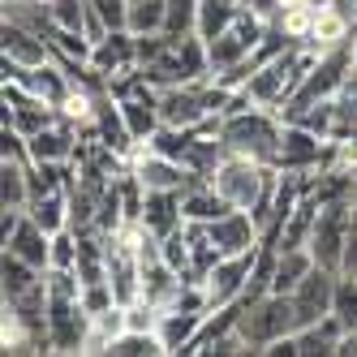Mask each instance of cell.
<instances>
[{
  "instance_id": "6da1fadb",
  "label": "cell",
  "mask_w": 357,
  "mask_h": 357,
  "mask_svg": "<svg viewBox=\"0 0 357 357\" xmlns=\"http://www.w3.org/2000/svg\"><path fill=\"white\" fill-rule=\"evenodd\" d=\"M280 138H284V116H280L275 108L250 104L245 91H237L233 104H228L224 116H220V142H224V151H237V155L275 164Z\"/></svg>"
},
{
  "instance_id": "2e32d148",
  "label": "cell",
  "mask_w": 357,
  "mask_h": 357,
  "mask_svg": "<svg viewBox=\"0 0 357 357\" xmlns=\"http://www.w3.org/2000/svg\"><path fill=\"white\" fill-rule=\"evenodd\" d=\"M314 267L310 245H293V250H275V271H271V293H293Z\"/></svg>"
},
{
  "instance_id": "44dd1931",
  "label": "cell",
  "mask_w": 357,
  "mask_h": 357,
  "mask_svg": "<svg viewBox=\"0 0 357 357\" xmlns=\"http://www.w3.org/2000/svg\"><path fill=\"white\" fill-rule=\"evenodd\" d=\"M108 353H112V357H160V353H168V349H164V340H160V331L125 327L121 336L108 344Z\"/></svg>"
},
{
  "instance_id": "e0dca14e",
  "label": "cell",
  "mask_w": 357,
  "mask_h": 357,
  "mask_svg": "<svg viewBox=\"0 0 357 357\" xmlns=\"http://www.w3.org/2000/svg\"><path fill=\"white\" fill-rule=\"evenodd\" d=\"M0 202L13 211L31 207V160L5 155V164H0Z\"/></svg>"
},
{
  "instance_id": "7c38bea8",
  "label": "cell",
  "mask_w": 357,
  "mask_h": 357,
  "mask_svg": "<svg viewBox=\"0 0 357 357\" xmlns=\"http://www.w3.org/2000/svg\"><path fill=\"white\" fill-rule=\"evenodd\" d=\"M207 233H211V241H215L220 254H250V250L263 245V228L254 224L250 211H237V207L224 211L220 220H211Z\"/></svg>"
},
{
  "instance_id": "9a60e30c",
  "label": "cell",
  "mask_w": 357,
  "mask_h": 357,
  "mask_svg": "<svg viewBox=\"0 0 357 357\" xmlns=\"http://www.w3.org/2000/svg\"><path fill=\"white\" fill-rule=\"evenodd\" d=\"M202 323H207V314L202 310H164L160 314V340H164V349L168 353H190L194 349V340H198V331H202Z\"/></svg>"
},
{
  "instance_id": "8fae6325",
  "label": "cell",
  "mask_w": 357,
  "mask_h": 357,
  "mask_svg": "<svg viewBox=\"0 0 357 357\" xmlns=\"http://www.w3.org/2000/svg\"><path fill=\"white\" fill-rule=\"evenodd\" d=\"M5 250L17 254V259H26V263L39 267V271L52 267V233H47V228H43L31 211H22L17 224L5 233Z\"/></svg>"
},
{
  "instance_id": "9c48e42d",
  "label": "cell",
  "mask_w": 357,
  "mask_h": 357,
  "mask_svg": "<svg viewBox=\"0 0 357 357\" xmlns=\"http://www.w3.org/2000/svg\"><path fill=\"white\" fill-rule=\"evenodd\" d=\"M78 134H82V125L56 116L52 125H43L39 134L26 138L31 160L35 164H73V160H78Z\"/></svg>"
},
{
  "instance_id": "603a6c76",
  "label": "cell",
  "mask_w": 357,
  "mask_h": 357,
  "mask_svg": "<svg viewBox=\"0 0 357 357\" xmlns=\"http://www.w3.org/2000/svg\"><path fill=\"white\" fill-rule=\"evenodd\" d=\"M164 35H172V39H190V35H198V0H168Z\"/></svg>"
},
{
  "instance_id": "7402d4cb",
  "label": "cell",
  "mask_w": 357,
  "mask_h": 357,
  "mask_svg": "<svg viewBox=\"0 0 357 357\" xmlns=\"http://www.w3.org/2000/svg\"><path fill=\"white\" fill-rule=\"evenodd\" d=\"M43 17L61 31L86 35V0H43Z\"/></svg>"
},
{
  "instance_id": "277c9868",
  "label": "cell",
  "mask_w": 357,
  "mask_h": 357,
  "mask_svg": "<svg viewBox=\"0 0 357 357\" xmlns=\"http://www.w3.org/2000/svg\"><path fill=\"white\" fill-rule=\"evenodd\" d=\"M86 331H91V314L82 310V297L47 289V340H52V353H86Z\"/></svg>"
},
{
  "instance_id": "ba28073f",
  "label": "cell",
  "mask_w": 357,
  "mask_h": 357,
  "mask_svg": "<svg viewBox=\"0 0 357 357\" xmlns=\"http://www.w3.org/2000/svg\"><path fill=\"white\" fill-rule=\"evenodd\" d=\"M336 271H327V267H310V275L301 280V284L289 293L293 297V310H297V327H310L319 323L323 314H331V301H336Z\"/></svg>"
},
{
  "instance_id": "8992f818",
  "label": "cell",
  "mask_w": 357,
  "mask_h": 357,
  "mask_svg": "<svg viewBox=\"0 0 357 357\" xmlns=\"http://www.w3.org/2000/svg\"><path fill=\"white\" fill-rule=\"evenodd\" d=\"M130 172L138 176L146 190H185L190 181H198V176H194L181 160H168V155H160V151H151L146 142H138V146H134V155H130Z\"/></svg>"
},
{
  "instance_id": "d6986e66",
  "label": "cell",
  "mask_w": 357,
  "mask_h": 357,
  "mask_svg": "<svg viewBox=\"0 0 357 357\" xmlns=\"http://www.w3.org/2000/svg\"><path fill=\"white\" fill-rule=\"evenodd\" d=\"M47 233H61V228H69V190H43L31 198V207H26Z\"/></svg>"
},
{
  "instance_id": "d4e9b609",
  "label": "cell",
  "mask_w": 357,
  "mask_h": 357,
  "mask_svg": "<svg viewBox=\"0 0 357 357\" xmlns=\"http://www.w3.org/2000/svg\"><path fill=\"white\" fill-rule=\"evenodd\" d=\"M91 9L108 22V31H121L125 26V13H130V0H91Z\"/></svg>"
},
{
  "instance_id": "f546056e",
  "label": "cell",
  "mask_w": 357,
  "mask_h": 357,
  "mask_svg": "<svg viewBox=\"0 0 357 357\" xmlns=\"http://www.w3.org/2000/svg\"><path fill=\"white\" fill-rule=\"evenodd\" d=\"M353 340H357V327H353Z\"/></svg>"
},
{
  "instance_id": "4316f807",
  "label": "cell",
  "mask_w": 357,
  "mask_h": 357,
  "mask_svg": "<svg viewBox=\"0 0 357 357\" xmlns=\"http://www.w3.org/2000/svg\"><path fill=\"white\" fill-rule=\"evenodd\" d=\"M9 5H43V0H5V9Z\"/></svg>"
},
{
  "instance_id": "3957f363",
  "label": "cell",
  "mask_w": 357,
  "mask_h": 357,
  "mask_svg": "<svg viewBox=\"0 0 357 357\" xmlns=\"http://www.w3.org/2000/svg\"><path fill=\"white\" fill-rule=\"evenodd\" d=\"M263 31H267V17L254 13V9L245 5V9L233 17V26H228L220 39L207 43V56H211V73H215V78H220V73H228V69H237L241 61H250L254 47L263 43Z\"/></svg>"
},
{
  "instance_id": "cb8c5ba5",
  "label": "cell",
  "mask_w": 357,
  "mask_h": 357,
  "mask_svg": "<svg viewBox=\"0 0 357 357\" xmlns=\"http://www.w3.org/2000/svg\"><path fill=\"white\" fill-rule=\"evenodd\" d=\"M331 314H336L349 331L357 327V275H340L336 280V301H331Z\"/></svg>"
},
{
  "instance_id": "4fadbf2b",
  "label": "cell",
  "mask_w": 357,
  "mask_h": 357,
  "mask_svg": "<svg viewBox=\"0 0 357 357\" xmlns=\"http://www.w3.org/2000/svg\"><path fill=\"white\" fill-rule=\"evenodd\" d=\"M138 224L146 228L151 237H168L185 224V211H181V190H146L142 194V215Z\"/></svg>"
},
{
  "instance_id": "4dcf8cb0",
  "label": "cell",
  "mask_w": 357,
  "mask_h": 357,
  "mask_svg": "<svg viewBox=\"0 0 357 357\" xmlns=\"http://www.w3.org/2000/svg\"><path fill=\"white\" fill-rule=\"evenodd\" d=\"M353 198H357V194H353Z\"/></svg>"
},
{
  "instance_id": "83f0119b",
  "label": "cell",
  "mask_w": 357,
  "mask_h": 357,
  "mask_svg": "<svg viewBox=\"0 0 357 357\" xmlns=\"http://www.w3.org/2000/svg\"><path fill=\"white\" fill-rule=\"evenodd\" d=\"M353 65H357V26H353Z\"/></svg>"
},
{
  "instance_id": "5bb4252c",
  "label": "cell",
  "mask_w": 357,
  "mask_h": 357,
  "mask_svg": "<svg viewBox=\"0 0 357 357\" xmlns=\"http://www.w3.org/2000/svg\"><path fill=\"white\" fill-rule=\"evenodd\" d=\"M5 61H13V65H43V61H52V43H47L31 22L5 17Z\"/></svg>"
},
{
  "instance_id": "7a4b0ae2",
  "label": "cell",
  "mask_w": 357,
  "mask_h": 357,
  "mask_svg": "<svg viewBox=\"0 0 357 357\" xmlns=\"http://www.w3.org/2000/svg\"><path fill=\"white\" fill-rule=\"evenodd\" d=\"M237 331L245 336L250 353H267L275 340H284L297 331V310H293V297L289 293H263L259 301H245L241 305V319Z\"/></svg>"
},
{
  "instance_id": "ffe728a7",
  "label": "cell",
  "mask_w": 357,
  "mask_h": 357,
  "mask_svg": "<svg viewBox=\"0 0 357 357\" xmlns=\"http://www.w3.org/2000/svg\"><path fill=\"white\" fill-rule=\"evenodd\" d=\"M164 22H168V0H130L125 31H134V35H160Z\"/></svg>"
},
{
  "instance_id": "52a82bcc",
  "label": "cell",
  "mask_w": 357,
  "mask_h": 357,
  "mask_svg": "<svg viewBox=\"0 0 357 357\" xmlns=\"http://www.w3.org/2000/svg\"><path fill=\"white\" fill-rule=\"evenodd\" d=\"M56 116H61V112L47 104V99H39L35 91H26L22 82H9V78H5V125H13L22 138L39 134L43 125H52Z\"/></svg>"
},
{
  "instance_id": "30bf717a",
  "label": "cell",
  "mask_w": 357,
  "mask_h": 357,
  "mask_svg": "<svg viewBox=\"0 0 357 357\" xmlns=\"http://www.w3.org/2000/svg\"><path fill=\"white\" fill-rule=\"evenodd\" d=\"M91 69L95 73H104V82H112V78H121V73H130V69H138V39H134V31H108L104 39H95V47H91Z\"/></svg>"
},
{
  "instance_id": "5b68a950",
  "label": "cell",
  "mask_w": 357,
  "mask_h": 357,
  "mask_svg": "<svg viewBox=\"0 0 357 357\" xmlns=\"http://www.w3.org/2000/svg\"><path fill=\"white\" fill-rule=\"evenodd\" d=\"M259 250H263V245H259ZM259 250H250V254H220V259H215V267L207 271V280H202L211 310H220V305H233V301L245 297L250 271H254V263H259Z\"/></svg>"
},
{
  "instance_id": "484cf974",
  "label": "cell",
  "mask_w": 357,
  "mask_h": 357,
  "mask_svg": "<svg viewBox=\"0 0 357 357\" xmlns=\"http://www.w3.org/2000/svg\"><path fill=\"white\" fill-rule=\"evenodd\" d=\"M340 275H357V211H353L349 237H344V254H340Z\"/></svg>"
},
{
  "instance_id": "ac0fdd59",
  "label": "cell",
  "mask_w": 357,
  "mask_h": 357,
  "mask_svg": "<svg viewBox=\"0 0 357 357\" xmlns=\"http://www.w3.org/2000/svg\"><path fill=\"white\" fill-rule=\"evenodd\" d=\"M241 9H245V0H198V39L202 43L220 39Z\"/></svg>"
},
{
  "instance_id": "f1b7e54d",
  "label": "cell",
  "mask_w": 357,
  "mask_h": 357,
  "mask_svg": "<svg viewBox=\"0 0 357 357\" xmlns=\"http://www.w3.org/2000/svg\"><path fill=\"white\" fill-rule=\"evenodd\" d=\"M353 194H357V172H353Z\"/></svg>"
}]
</instances>
